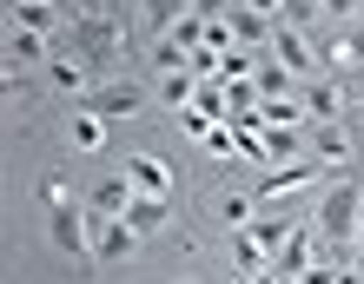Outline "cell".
<instances>
[{
  "mask_svg": "<svg viewBox=\"0 0 364 284\" xmlns=\"http://www.w3.org/2000/svg\"><path fill=\"white\" fill-rule=\"evenodd\" d=\"M60 40H67V53H80L93 67V80H119L113 67L126 60V20H119L113 0H73Z\"/></svg>",
  "mask_w": 364,
  "mask_h": 284,
  "instance_id": "6da1fadb",
  "label": "cell"
},
{
  "mask_svg": "<svg viewBox=\"0 0 364 284\" xmlns=\"http://www.w3.org/2000/svg\"><path fill=\"white\" fill-rule=\"evenodd\" d=\"M311 225H318V245H358V231H364V179L331 172V179L318 185Z\"/></svg>",
  "mask_w": 364,
  "mask_h": 284,
  "instance_id": "7a4b0ae2",
  "label": "cell"
},
{
  "mask_svg": "<svg viewBox=\"0 0 364 284\" xmlns=\"http://www.w3.org/2000/svg\"><path fill=\"white\" fill-rule=\"evenodd\" d=\"M47 238H53V251L67 258L73 271H87L93 265V218H87V205H47Z\"/></svg>",
  "mask_w": 364,
  "mask_h": 284,
  "instance_id": "3957f363",
  "label": "cell"
},
{
  "mask_svg": "<svg viewBox=\"0 0 364 284\" xmlns=\"http://www.w3.org/2000/svg\"><path fill=\"white\" fill-rule=\"evenodd\" d=\"M305 152H311V165L345 172L351 152H358V126H351V119H311V126H305Z\"/></svg>",
  "mask_w": 364,
  "mask_h": 284,
  "instance_id": "277c9868",
  "label": "cell"
},
{
  "mask_svg": "<svg viewBox=\"0 0 364 284\" xmlns=\"http://www.w3.org/2000/svg\"><path fill=\"white\" fill-rule=\"evenodd\" d=\"M146 99H153V93H146L139 80L119 73V80H100L80 106H87V113H100V119H133V113H146Z\"/></svg>",
  "mask_w": 364,
  "mask_h": 284,
  "instance_id": "5b68a950",
  "label": "cell"
},
{
  "mask_svg": "<svg viewBox=\"0 0 364 284\" xmlns=\"http://www.w3.org/2000/svg\"><path fill=\"white\" fill-rule=\"evenodd\" d=\"M298 99H305V119H351V86L338 80V73L298 80Z\"/></svg>",
  "mask_w": 364,
  "mask_h": 284,
  "instance_id": "8992f818",
  "label": "cell"
},
{
  "mask_svg": "<svg viewBox=\"0 0 364 284\" xmlns=\"http://www.w3.org/2000/svg\"><path fill=\"white\" fill-rule=\"evenodd\" d=\"M87 218H93V265H126V258H139L146 238L126 225V218H100V212H87Z\"/></svg>",
  "mask_w": 364,
  "mask_h": 284,
  "instance_id": "52a82bcc",
  "label": "cell"
},
{
  "mask_svg": "<svg viewBox=\"0 0 364 284\" xmlns=\"http://www.w3.org/2000/svg\"><path fill=\"white\" fill-rule=\"evenodd\" d=\"M325 179H331V172H325V165H311V159H298V165H272L265 179H259V192H252V199H259V205H278L285 192H318Z\"/></svg>",
  "mask_w": 364,
  "mask_h": 284,
  "instance_id": "ba28073f",
  "label": "cell"
},
{
  "mask_svg": "<svg viewBox=\"0 0 364 284\" xmlns=\"http://www.w3.org/2000/svg\"><path fill=\"white\" fill-rule=\"evenodd\" d=\"M278 67H285L291 80H311V73H325L318 67V47H311V33H298V27H285V20H278L272 27V47H265Z\"/></svg>",
  "mask_w": 364,
  "mask_h": 284,
  "instance_id": "9c48e42d",
  "label": "cell"
},
{
  "mask_svg": "<svg viewBox=\"0 0 364 284\" xmlns=\"http://www.w3.org/2000/svg\"><path fill=\"white\" fill-rule=\"evenodd\" d=\"M126 179H133L139 199H173V185H179L159 152H126Z\"/></svg>",
  "mask_w": 364,
  "mask_h": 284,
  "instance_id": "30bf717a",
  "label": "cell"
},
{
  "mask_svg": "<svg viewBox=\"0 0 364 284\" xmlns=\"http://www.w3.org/2000/svg\"><path fill=\"white\" fill-rule=\"evenodd\" d=\"M318 265V225H291V238L272 251V271L278 278H305Z\"/></svg>",
  "mask_w": 364,
  "mask_h": 284,
  "instance_id": "8fae6325",
  "label": "cell"
},
{
  "mask_svg": "<svg viewBox=\"0 0 364 284\" xmlns=\"http://www.w3.org/2000/svg\"><path fill=\"white\" fill-rule=\"evenodd\" d=\"M7 27H27V33L60 40V33H67V7H60V0H14V7H7Z\"/></svg>",
  "mask_w": 364,
  "mask_h": 284,
  "instance_id": "7c38bea8",
  "label": "cell"
},
{
  "mask_svg": "<svg viewBox=\"0 0 364 284\" xmlns=\"http://www.w3.org/2000/svg\"><path fill=\"white\" fill-rule=\"evenodd\" d=\"M298 159H311L305 152V126H265L259 133V165H298Z\"/></svg>",
  "mask_w": 364,
  "mask_h": 284,
  "instance_id": "4fadbf2b",
  "label": "cell"
},
{
  "mask_svg": "<svg viewBox=\"0 0 364 284\" xmlns=\"http://www.w3.org/2000/svg\"><path fill=\"white\" fill-rule=\"evenodd\" d=\"M47 86H53V93H73V99H87L100 80H93V67H87L80 53H67V47H60V53L47 60Z\"/></svg>",
  "mask_w": 364,
  "mask_h": 284,
  "instance_id": "5bb4252c",
  "label": "cell"
},
{
  "mask_svg": "<svg viewBox=\"0 0 364 284\" xmlns=\"http://www.w3.org/2000/svg\"><path fill=\"white\" fill-rule=\"evenodd\" d=\"M225 27H232V40H239V47H252V53H265V47H272V27H278V20H265L259 7H245V0H232V13H225Z\"/></svg>",
  "mask_w": 364,
  "mask_h": 284,
  "instance_id": "9a60e30c",
  "label": "cell"
},
{
  "mask_svg": "<svg viewBox=\"0 0 364 284\" xmlns=\"http://www.w3.org/2000/svg\"><path fill=\"white\" fill-rule=\"evenodd\" d=\"M139 192H133V179L126 172H106V179L87 192V212H100V218H126V205H133Z\"/></svg>",
  "mask_w": 364,
  "mask_h": 284,
  "instance_id": "2e32d148",
  "label": "cell"
},
{
  "mask_svg": "<svg viewBox=\"0 0 364 284\" xmlns=\"http://www.w3.org/2000/svg\"><path fill=\"white\" fill-rule=\"evenodd\" d=\"M186 13H192V0H139V33H146V47H153V40H166Z\"/></svg>",
  "mask_w": 364,
  "mask_h": 284,
  "instance_id": "e0dca14e",
  "label": "cell"
},
{
  "mask_svg": "<svg viewBox=\"0 0 364 284\" xmlns=\"http://www.w3.org/2000/svg\"><path fill=\"white\" fill-rule=\"evenodd\" d=\"M225 251H232V271H245V278H265V271H272V251L259 245V231H252V225L232 231V238H225Z\"/></svg>",
  "mask_w": 364,
  "mask_h": 284,
  "instance_id": "ac0fdd59",
  "label": "cell"
},
{
  "mask_svg": "<svg viewBox=\"0 0 364 284\" xmlns=\"http://www.w3.org/2000/svg\"><path fill=\"white\" fill-rule=\"evenodd\" d=\"M53 53H60V47H53L47 33H27V27H7V60H14V67H47Z\"/></svg>",
  "mask_w": 364,
  "mask_h": 284,
  "instance_id": "d6986e66",
  "label": "cell"
},
{
  "mask_svg": "<svg viewBox=\"0 0 364 284\" xmlns=\"http://www.w3.org/2000/svg\"><path fill=\"white\" fill-rule=\"evenodd\" d=\"M153 99L166 106V113H186V106L199 99V73H192V67H186V73H159V86H153Z\"/></svg>",
  "mask_w": 364,
  "mask_h": 284,
  "instance_id": "ffe728a7",
  "label": "cell"
},
{
  "mask_svg": "<svg viewBox=\"0 0 364 284\" xmlns=\"http://www.w3.org/2000/svg\"><path fill=\"white\" fill-rule=\"evenodd\" d=\"M67 146H73V152H106V119L80 106V113L67 119Z\"/></svg>",
  "mask_w": 364,
  "mask_h": 284,
  "instance_id": "44dd1931",
  "label": "cell"
},
{
  "mask_svg": "<svg viewBox=\"0 0 364 284\" xmlns=\"http://www.w3.org/2000/svg\"><path fill=\"white\" fill-rule=\"evenodd\" d=\"M252 205H259V199H252V192H219V199H212V212H219V225H225V231L252 225V218H259Z\"/></svg>",
  "mask_w": 364,
  "mask_h": 284,
  "instance_id": "7402d4cb",
  "label": "cell"
},
{
  "mask_svg": "<svg viewBox=\"0 0 364 284\" xmlns=\"http://www.w3.org/2000/svg\"><path fill=\"white\" fill-rule=\"evenodd\" d=\"M166 218H173V205H166V199H133V205H126V225H133L139 238H153Z\"/></svg>",
  "mask_w": 364,
  "mask_h": 284,
  "instance_id": "603a6c76",
  "label": "cell"
},
{
  "mask_svg": "<svg viewBox=\"0 0 364 284\" xmlns=\"http://www.w3.org/2000/svg\"><path fill=\"white\" fill-rule=\"evenodd\" d=\"M186 40H173V33H166V40H153V47H146V60H153V73H186Z\"/></svg>",
  "mask_w": 364,
  "mask_h": 284,
  "instance_id": "cb8c5ba5",
  "label": "cell"
},
{
  "mask_svg": "<svg viewBox=\"0 0 364 284\" xmlns=\"http://www.w3.org/2000/svg\"><path fill=\"white\" fill-rule=\"evenodd\" d=\"M252 80H259V93H265V99H278V93H298V80H291L285 67H278L272 53H259V73H252Z\"/></svg>",
  "mask_w": 364,
  "mask_h": 284,
  "instance_id": "d4e9b609",
  "label": "cell"
},
{
  "mask_svg": "<svg viewBox=\"0 0 364 284\" xmlns=\"http://www.w3.org/2000/svg\"><path fill=\"white\" fill-rule=\"evenodd\" d=\"M285 27H298V33H311V27H325V0H285Z\"/></svg>",
  "mask_w": 364,
  "mask_h": 284,
  "instance_id": "484cf974",
  "label": "cell"
},
{
  "mask_svg": "<svg viewBox=\"0 0 364 284\" xmlns=\"http://www.w3.org/2000/svg\"><path fill=\"white\" fill-rule=\"evenodd\" d=\"M205 152H212V159H239V126H212V133H205Z\"/></svg>",
  "mask_w": 364,
  "mask_h": 284,
  "instance_id": "4316f807",
  "label": "cell"
},
{
  "mask_svg": "<svg viewBox=\"0 0 364 284\" xmlns=\"http://www.w3.org/2000/svg\"><path fill=\"white\" fill-rule=\"evenodd\" d=\"M338 33H345V67H364V13H358V20H345Z\"/></svg>",
  "mask_w": 364,
  "mask_h": 284,
  "instance_id": "83f0119b",
  "label": "cell"
},
{
  "mask_svg": "<svg viewBox=\"0 0 364 284\" xmlns=\"http://www.w3.org/2000/svg\"><path fill=\"white\" fill-rule=\"evenodd\" d=\"M364 13V0H325V20L331 27H345V20H358Z\"/></svg>",
  "mask_w": 364,
  "mask_h": 284,
  "instance_id": "f1b7e54d",
  "label": "cell"
},
{
  "mask_svg": "<svg viewBox=\"0 0 364 284\" xmlns=\"http://www.w3.org/2000/svg\"><path fill=\"white\" fill-rule=\"evenodd\" d=\"M40 199H47V205H67L73 192H67V179H60V172H47V179H40Z\"/></svg>",
  "mask_w": 364,
  "mask_h": 284,
  "instance_id": "f546056e",
  "label": "cell"
},
{
  "mask_svg": "<svg viewBox=\"0 0 364 284\" xmlns=\"http://www.w3.org/2000/svg\"><path fill=\"white\" fill-rule=\"evenodd\" d=\"M192 13H199V20H225L232 0H192Z\"/></svg>",
  "mask_w": 364,
  "mask_h": 284,
  "instance_id": "4dcf8cb0",
  "label": "cell"
},
{
  "mask_svg": "<svg viewBox=\"0 0 364 284\" xmlns=\"http://www.w3.org/2000/svg\"><path fill=\"white\" fill-rule=\"evenodd\" d=\"M245 7H259L265 20H278V13H285V0H245Z\"/></svg>",
  "mask_w": 364,
  "mask_h": 284,
  "instance_id": "1f68e13d",
  "label": "cell"
},
{
  "mask_svg": "<svg viewBox=\"0 0 364 284\" xmlns=\"http://www.w3.org/2000/svg\"><path fill=\"white\" fill-rule=\"evenodd\" d=\"M338 284H364V271L358 265H338Z\"/></svg>",
  "mask_w": 364,
  "mask_h": 284,
  "instance_id": "d6a6232c",
  "label": "cell"
},
{
  "mask_svg": "<svg viewBox=\"0 0 364 284\" xmlns=\"http://www.w3.org/2000/svg\"><path fill=\"white\" fill-rule=\"evenodd\" d=\"M351 265H358V271H364V231H358V245H351Z\"/></svg>",
  "mask_w": 364,
  "mask_h": 284,
  "instance_id": "836d02e7",
  "label": "cell"
},
{
  "mask_svg": "<svg viewBox=\"0 0 364 284\" xmlns=\"http://www.w3.org/2000/svg\"><path fill=\"white\" fill-rule=\"evenodd\" d=\"M225 284H252V278H245V271H232V278H225Z\"/></svg>",
  "mask_w": 364,
  "mask_h": 284,
  "instance_id": "e575fe53",
  "label": "cell"
},
{
  "mask_svg": "<svg viewBox=\"0 0 364 284\" xmlns=\"http://www.w3.org/2000/svg\"><path fill=\"white\" fill-rule=\"evenodd\" d=\"M179 284H199V278H179Z\"/></svg>",
  "mask_w": 364,
  "mask_h": 284,
  "instance_id": "d590c367",
  "label": "cell"
}]
</instances>
